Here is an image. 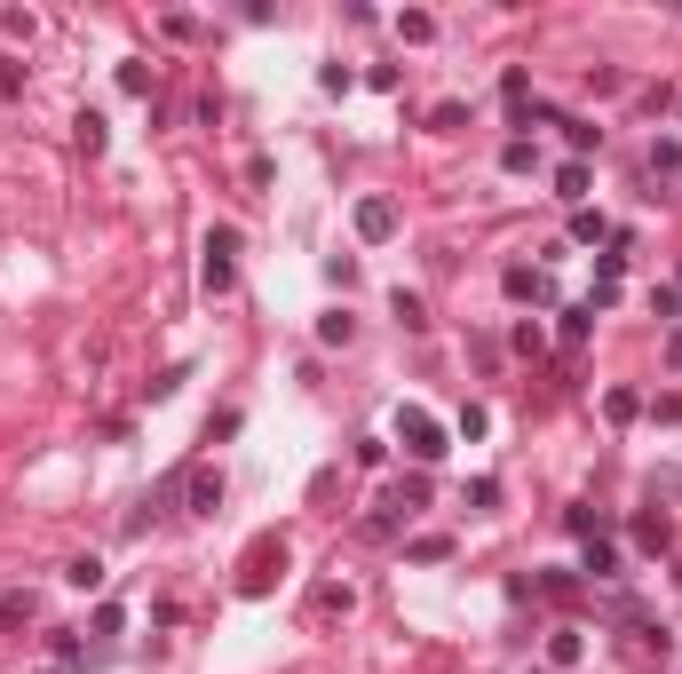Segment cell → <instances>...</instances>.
Segmentation results:
<instances>
[{"label": "cell", "mask_w": 682, "mask_h": 674, "mask_svg": "<svg viewBox=\"0 0 682 674\" xmlns=\"http://www.w3.org/2000/svg\"><path fill=\"white\" fill-rule=\"evenodd\" d=\"M556 199H564V207H579V199H587V167H579V159H571V167H556Z\"/></svg>", "instance_id": "cell-13"}, {"label": "cell", "mask_w": 682, "mask_h": 674, "mask_svg": "<svg viewBox=\"0 0 682 674\" xmlns=\"http://www.w3.org/2000/svg\"><path fill=\"white\" fill-rule=\"evenodd\" d=\"M564 143H571V151H579V159H587V151L603 143V127H587V119H564Z\"/></svg>", "instance_id": "cell-17"}, {"label": "cell", "mask_w": 682, "mask_h": 674, "mask_svg": "<svg viewBox=\"0 0 682 674\" xmlns=\"http://www.w3.org/2000/svg\"><path fill=\"white\" fill-rule=\"evenodd\" d=\"M675 112H682V96H675Z\"/></svg>", "instance_id": "cell-23"}, {"label": "cell", "mask_w": 682, "mask_h": 674, "mask_svg": "<svg viewBox=\"0 0 682 674\" xmlns=\"http://www.w3.org/2000/svg\"><path fill=\"white\" fill-rule=\"evenodd\" d=\"M0 32H8V40H32V16H24V8H0Z\"/></svg>", "instance_id": "cell-22"}, {"label": "cell", "mask_w": 682, "mask_h": 674, "mask_svg": "<svg viewBox=\"0 0 682 674\" xmlns=\"http://www.w3.org/2000/svg\"><path fill=\"white\" fill-rule=\"evenodd\" d=\"M571 238H579V246H595V238H611V223H603V215H587V207H571Z\"/></svg>", "instance_id": "cell-15"}, {"label": "cell", "mask_w": 682, "mask_h": 674, "mask_svg": "<svg viewBox=\"0 0 682 674\" xmlns=\"http://www.w3.org/2000/svg\"><path fill=\"white\" fill-rule=\"evenodd\" d=\"M405 556H413V563H445V556H453V540H445V532H421Z\"/></svg>", "instance_id": "cell-14"}, {"label": "cell", "mask_w": 682, "mask_h": 674, "mask_svg": "<svg viewBox=\"0 0 682 674\" xmlns=\"http://www.w3.org/2000/svg\"><path fill=\"white\" fill-rule=\"evenodd\" d=\"M397 445L429 468V460H445V421H437V413H421V405H397Z\"/></svg>", "instance_id": "cell-1"}, {"label": "cell", "mask_w": 682, "mask_h": 674, "mask_svg": "<svg viewBox=\"0 0 682 674\" xmlns=\"http://www.w3.org/2000/svg\"><path fill=\"white\" fill-rule=\"evenodd\" d=\"M579 571H587V579H619V548H611V540H587Z\"/></svg>", "instance_id": "cell-9"}, {"label": "cell", "mask_w": 682, "mask_h": 674, "mask_svg": "<svg viewBox=\"0 0 682 674\" xmlns=\"http://www.w3.org/2000/svg\"><path fill=\"white\" fill-rule=\"evenodd\" d=\"M64 587L96 595V587H104V556H72V563H64Z\"/></svg>", "instance_id": "cell-8"}, {"label": "cell", "mask_w": 682, "mask_h": 674, "mask_svg": "<svg viewBox=\"0 0 682 674\" xmlns=\"http://www.w3.org/2000/svg\"><path fill=\"white\" fill-rule=\"evenodd\" d=\"M635 540H643V556H667V548H675V516H667V508H643V516H635Z\"/></svg>", "instance_id": "cell-5"}, {"label": "cell", "mask_w": 682, "mask_h": 674, "mask_svg": "<svg viewBox=\"0 0 682 674\" xmlns=\"http://www.w3.org/2000/svg\"><path fill=\"white\" fill-rule=\"evenodd\" d=\"M230 278H238V230L215 223V230H207V262H199V286H207V294H230Z\"/></svg>", "instance_id": "cell-2"}, {"label": "cell", "mask_w": 682, "mask_h": 674, "mask_svg": "<svg viewBox=\"0 0 682 674\" xmlns=\"http://www.w3.org/2000/svg\"><path fill=\"white\" fill-rule=\"evenodd\" d=\"M397 32H405V40H437V16H421V8H405V16H397Z\"/></svg>", "instance_id": "cell-18"}, {"label": "cell", "mask_w": 682, "mask_h": 674, "mask_svg": "<svg viewBox=\"0 0 682 674\" xmlns=\"http://www.w3.org/2000/svg\"><path fill=\"white\" fill-rule=\"evenodd\" d=\"M32 619V595H0V627H24Z\"/></svg>", "instance_id": "cell-21"}, {"label": "cell", "mask_w": 682, "mask_h": 674, "mask_svg": "<svg viewBox=\"0 0 682 674\" xmlns=\"http://www.w3.org/2000/svg\"><path fill=\"white\" fill-rule=\"evenodd\" d=\"M389 310H397V326H405V334H429V302H421V294H405V286H397V294H389Z\"/></svg>", "instance_id": "cell-7"}, {"label": "cell", "mask_w": 682, "mask_h": 674, "mask_svg": "<svg viewBox=\"0 0 682 674\" xmlns=\"http://www.w3.org/2000/svg\"><path fill=\"white\" fill-rule=\"evenodd\" d=\"M603 413H611V421H635V413H643V397H635V389H611V397H603Z\"/></svg>", "instance_id": "cell-19"}, {"label": "cell", "mask_w": 682, "mask_h": 674, "mask_svg": "<svg viewBox=\"0 0 682 674\" xmlns=\"http://www.w3.org/2000/svg\"><path fill=\"white\" fill-rule=\"evenodd\" d=\"M587 326H595V302H579V310H564V349H579V341H587Z\"/></svg>", "instance_id": "cell-16"}, {"label": "cell", "mask_w": 682, "mask_h": 674, "mask_svg": "<svg viewBox=\"0 0 682 674\" xmlns=\"http://www.w3.org/2000/svg\"><path fill=\"white\" fill-rule=\"evenodd\" d=\"M500 294H508V302H556V278L532 270V262H508V270H500Z\"/></svg>", "instance_id": "cell-3"}, {"label": "cell", "mask_w": 682, "mask_h": 674, "mask_svg": "<svg viewBox=\"0 0 682 674\" xmlns=\"http://www.w3.org/2000/svg\"><path fill=\"white\" fill-rule=\"evenodd\" d=\"M72 127H80V151H88V159H104V143H112V127H104L96 112H80Z\"/></svg>", "instance_id": "cell-12"}, {"label": "cell", "mask_w": 682, "mask_h": 674, "mask_svg": "<svg viewBox=\"0 0 682 674\" xmlns=\"http://www.w3.org/2000/svg\"><path fill=\"white\" fill-rule=\"evenodd\" d=\"M357 334V318H349V310H334V318H318V341H349Z\"/></svg>", "instance_id": "cell-20"}, {"label": "cell", "mask_w": 682, "mask_h": 674, "mask_svg": "<svg viewBox=\"0 0 682 674\" xmlns=\"http://www.w3.org/2000/svg\"><path fill=\"white\" fill-rule=\"evenodd\" d=\"M357 238H365V246L397 238V199H357Z\"/></svg>", "instance_id": "cell-4"}, {"label": "cell", "mask_w": 682, "mask_h": 674, "mask_svg": "<svg viewBox=\"0 0 682 674\" xmlns=\"http://www.w3.org/2000/svg\"><path fill=\"white\" fill-rule=\"evenodd\" d=\"M183 492H191V516H215V508H223V476H215V468H199Z\"/></svg>", "instance_id": "cell-6"}, {"label": "cell", "mask_w": 682, "mask_h": 674, "mask_svg": "<svg viewBox=\"0 0 682 674\" xmlns=\"http://www.w3.org/2000/svg\"><path fill=\"white\" fill-rule=\"evenodd\" d=\"M579 651H587L579 627H556V635H548V667H579Z\"/></svg>", "instance_id": "cell-11"}, {"label": "cell", "mask_w": 682, "mask_h": 674, "mask_svg": "<svg viewBox=\"0 0 682 674\" xmlns=\"http://www.w3.org/2000/svg\"><path fill=\"white\" fill-rule=\"evenodd\" d=\"M270 563H286V548H278V540H262V548H254V571H246V595H262V587H270Z\"/></svg>", "instance_id": "cell-10"}]
</instances>
